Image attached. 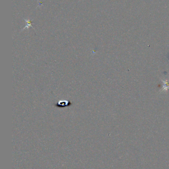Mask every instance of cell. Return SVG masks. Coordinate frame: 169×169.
<instances>
[{
	"mask_svg": "<svg viewBox=\"0 0 169 169\" xmlns=\"http://www.w3.org/2000/svg\"><path fill=\"white\" fill-rule=\"evenodd\" d=\"M161 81L163 83V84L162 90L160 91V92L161 93L163 91L167 92L168 90L169 89V81H168V80H161Z\"/></svg>",
	"mask_w": 169,
	"mask_h": 169,
	"instance_id": "2",
	"label": "cell"
},
{
	"mask_svg": "<svg viewBox=\"0 0 169 169\" xmlns=\"http://www.w3.org/2000/svg\"><path fill=\"white\" fill-rule=\"evenodd\" d=\"M72 103H71L69 101H59V102L57 103L56 106L58 107H65L66 106H70Z\"/></svg>",
	"mask_w": 169,
	"mask_h": 169,
	"instance_id": "1",
	"label": "cell"
}]
</instances>
